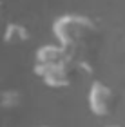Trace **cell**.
<instances>
[{
  "instance_id": "1",
  "label": "cell",
  "mask_w": 125,
  "mask_h": 127,
  "mask_svg": "<svg viewBox=\"0 0 125 127\" xmlns=\"http://www.w3.org/2000/svg\"><path fill=\"white\" fill-rule=\"evenodd\" d=\"M53 34L73 56L96 36V22L82 15H64L53 22Z\"/></svg>"
},
{
  "instance_id": "2",
  "label": "cell",
  "mask_w": 125,
  "mask_h": 127,
  "mask_svg": "<svg viewBox=\"0 0 125 127\" xmlns=\"http://www.w3.org/2000/svg\"><path fill=\"white\" fill-rule=\"evenodd\" d=\"M33 73L38 78H42V82L51 89H64L69 87L73 82V58L62 64H54V65H40L35 64Z\"/></svg>"
},
{
  "instance_id": "6",
  "label": "cell",
  "mask_w": 125,
  "mask_h": 127,
  "mask_svg": "<svg viewBox=\"0 0 125 127\" xmlns=\"http://www.w3.org/2000/svg\"><path fill=\"white\" fill-rule=\"evenodd\" d=\"M22 100H24V95L16 89H5L0 93V107L4 109H16L22 105Z\"/></svg>"
},
{
  "instance_id": "8",
  "label": "cell",
  "mask_w": 125,
  "mask_h": 127,
  "mask_svg": "<svg viewBox=\"0 0 125 127\" xmlns=\"http://www.w3.org/2000/svg\"><path fill=\"white\" fill-rule=\"evenodd\" d=\"M109 127H120V125H109Z\"/></svg>"
},
{
  "instance_id": "4",
  "label": "cell",
  "mask_w": 125,
  "mask_h": 127,
  "mask_svg": "<svg viewBox=\"0 0 125 127\" xmlns=\"http://www.w3.org/2000/svg\"><path fill=\"white\" fill-rule=\"evenodd\" d=\"M73 56L65 47L62 45H53V44H45L42 47L36 49L35 53V64H40V65H54V64H62L71 60Z\"/></svg>"
},
{
  "instance_id": "3",
  "label": "cell",
  "mask_w": 125,
  "mask_h": 127,
  "mask_svg": "<svg viewBox=\"0 0 125 127\" xmlns=\"http://www.w3.org/2000/svg\"><path fill=\"white\" fill-rule=\"evenodd\" d=\"M87 103L89 109L94 116H109L114 107V93L109 85H105L100 80H94L89 87V95H87Z\"/></svg>"
},
{
  "instance_id": "7",
  "label": "cell",
  "mask_w": 125,
  "mask_h": 127,
  "mask_svg": "<svg viewBox=\"0 0 125 127\" xmlns=\"http://www.w3.org/2000/svg\"><path fill=\"white\" fill-rule=\"evenodd\" d=\"M2 11H4V4H2V0H0V16H2Z\"/></svg>"
},
{
  "instance_id": "5",
  "label": "cell",
  "mask_w": 125,
  "mask_h": 127,
  "mask_svg": "<svg viewBox=\"0 0 125 127\" xmlns=\"http://www.w3.org/2000/svg\"><path fill=\"white\" fill-rule=\"evenodd\" d=\"M29 38H31L29 29H27L24 24H20V22H9V24L5 26V29H4V34H2V40L9 45L24 44Z\"/></svg>"
}]
</instances>
